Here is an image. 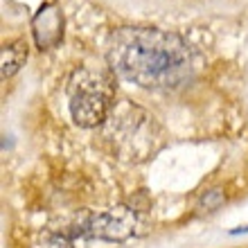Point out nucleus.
<instances>
[{
	"instance_id": "20e7f679",
	"label": "nucleus",
	"mask_w": 248,
	"mask_h": 248,
	"mask_svg": "<svg viewBox=\"0 0 248 248\" xmlns=\"http://www.w3.org/2000/svg\"><path fill=\"white\" fill-rule=\"evenodd\" d=\"M138 230V212L129 205H115L97 215H88L75 226L72 235L102 242H124Z\"/></svg>"
},
{
	"instance_id": "1a4fd4ad",
	"label": "nucleus",
	"mask_w": 248,
	"mask_h": 248,
	"mask_svg": "<svg viewBox=\"0 0 248 248\" xmlns=\"http://www.w3.org/2000/svg\"><path fill=\"white\" fill-rule=\"evenodd\" d=\"M239 232H248V226H244V228H237V230H232V235H239Z\"/></svg>"
},
{
	"instance_id": "f257e3e1",
	"label": "nucleus",
	"mask_w": 248,
	"mask_h": 248,
	"mask_svg": "<svg viewBox=\"0 0 248 248\" xmlns=\"http://www.w3.org/2000/svg\"><path fill=\"white\" fill-rule=\"evenodd\" d=\"M106 61L115 75L149 91L178 88L194 70L187 41L158 27H118L108 36Z\"/></svg>"
},
{
	"instance_id": "0eeeda50",
	"label": "nucleus",
	"mask_w": 248,
	"mask_h": 248,
	"mask_svg": "<svg viewBox=\"0 0 248 248\" xmlns=\"http://www.w3.org/2000/svg\"><path fill=\"white\" fill-rule=\"evenodd\" d=\"M223 201H226V196H223L221 189H210V192H205L201 199V203H199V208L205 210V212H215L219 205H223Z\"/></svg>"
},
{
	"instance_id": "423d86ee",
	"label": "nucleus",
	"mask_w": 248,
	"mask_h": 248,
	"mask_svg": "<svg viewBox=\"0 0 248 248\" xmlns=\"http://www.w3.org/2000/svg\"><path fill=\"white\" fill-rule=\"evenodd\" d=\"M27 61V41L25 39H14L2 46L0 54V65H2V79H9L12 75L20 70V65Z\"/></svg>"
},
{
	"instance_id": "7ed1b4c3",
	"label": "nucleus",
	"mask_w": 248,
	"mask_h": 248,
	"mask_svg": "<svg viewBox=\"0 0 248 248\" xmlns=\"http://www.w3.org/2000/svg\"><path fill=\"white\" fill-rule=\"evenodd\" d=\"M70 115L75 124L93 129L108 120L115 104V84L104 72L79 68L70 77Z\"/></svg>"
},
{
	"instance_id": "39448f33",
	"label": "nucleus",
	"mask_w": 248,
	"mask_h": 248,
	"mask_svg": "<svg viewBox=\"0 0 248 248\" xmlns=\"http://www.w3.org/2000/svg\"><path fill=\"white\" fill-rule=\"evenodd\" d=\"M32 34L39 50H52L63 39V16L54 2H46L32 20Z\"/></svg>"
},
{
	"instance_id": "6e6552de",
	"label": "nucleus",
	"mask_w": 248,
	"mask_h": 248,
	"mask_svg": "<svg viewBox=\"0 0 248 248\" xmlns=\"http://www.w3.org/2000/svg\"><path fill=\"white\" fill-rule=\"evenodd\" d=\"M43 248H72V246L65 235H50L46 239V244H43Z\"/></svg>"
},
{
	"instance_id": "f03ea898",
	"label": "nucleus",
	"mask_w": 248,
	"mask_h": 248,
	"mask_svg": "<svg viewBox=\"0 0 248 248\" xmlns=\"http://www.w3.org/2000/svg\"><path fill=\"white\" fill-rule=\"evenodd\" d=\"M104 138L113 144V151L126 160H144L160 147V131L147 111L136 106H124L106 120Z\"/></svg>"
}]
</instances>
